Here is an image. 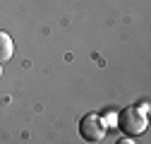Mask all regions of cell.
I'll return each mask as SVG.
<instances>
[{
    "label": "cell",
    "instance_id": "obj_1",
    "mask_svg": "<svg viewBox=\"0 0 151 144\" xmlns=\"http://www.w3.org/2000/svg\"><path fill=\"white\" fill-rule=\"evenodd\" d=\"M118 125L127 137H139L146 132V113L139 111L137 106H129L125 111H120L118 115Z\"/></svg>",
    "mask_w": 151,
    "mask_h": 144
},
{
    "label": "cell",
    "instance_id": "obj_2",
    "mask_svg": "<svg viewBox=\"0 0 151 144\" xmlns=\"http://www.w3.org/2000/svg\"><path fill=\"white\" fill-rule=\"evenodd\" d=\"M79 135L86 139V142H99L106 137V122L101 115L96 113H86L82 120H79Z\"/></svg>",
    "mask_w": 151,
    "mask_h": 144
},
{
    "label": "cell",
    "instance_id": "obj_3",
    "mask_svg": "<svg viewBox=\"0 0 151 144\" xmlns=\"http://www.w3.org/2000/svg\"><path fill=\"white\" fill-rule=\"evenodd\" d=\"M12 53H14V43L10 39V34L7 31H0V65L7 63L12 58Z\"/></svg>",
    "mask_w": 151,
    "mask_h": 144
},
{
    "label": "cell",
    "instance_id": "obj_4",
    "mask_svg": "<svg viewBox=\"0 0 151 144\" xmlns=\"http://www.w3.org/2000/svg\"><path fill=\"white\" fill-rule=\"evenodd\" d=\"M118 144H134V142H132L129 137H125V139H118Z\"/></svg>",
    "mask_w": 151,
    "mask_h": 144
},
{
    "label": "cell",
    "instance_id": "obj_5",
    "mask_svg": "<svg viewBox=\"0 0 151 144\" xmlns=\"http://www.w3.org/2000/svg\"><path fill=\"white\" fill-rule=\"evenodd\" d=\"M0 77H3V67H0Z\"/></svg>",
    "mask_w": 151,
    "mask_h": 144
}]
</instances>
